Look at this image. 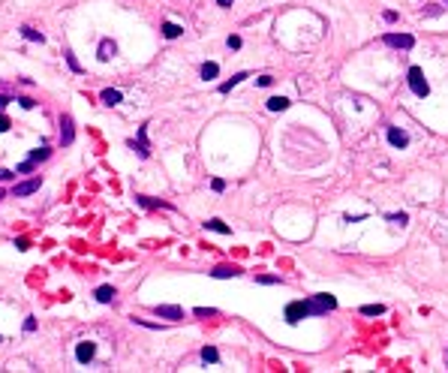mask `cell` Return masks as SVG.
Here are the masks:
<instances>
[{
    "label": "cell",
    "instance_id": "1",
    "mask_svg": "<svg viewBox=\"0 0 448 373\" xmlns=\"http://www.w3.org/2000/svg\"><path fill=\"white\" fill-rule=\"evenodd\" d=\"M307 307H310V316H322V313H328V310H334L337 307V298L334 295H313L310 301H307Z\"/></svg>",
    "mask_w": 448,
    "mask_h": 373
},
{
    "label": "cell",
    "instance_id": "2",
    "mask_svg": "<svg viewBox=\"0 0 448 373\" xmlns=\"http://www.w3.org/2000/svg\"><path fill=\"white\" fill-rule=\"evenodd\" d=\"M409 88H412L415 96H427V93H430V85L424 82L421 66H412V69H409Z\"/></svg>",
    "mask_w": 448,
    "mask_h": 373
},
{
    "label": "cell",
    "instance_id": "3",
    "mask_svg": "<svg viewBox=\"0 0 448 373\" xmlns=\"http://www.w3.org/2000/svg\"><path fill=\"white\" fill-rule=\"evenodd\" d=\"M40 186H43V175H33L30 181H21V184L12 186V196H18V199H21V196H33Z\"/></svg>",
    "mask_w": 448,
    "mask_h": 373
},
{
    "label": "cell",
    "instance_id": "4",
    "mask_svg": "<svg viewBox=\"0 0 448 373\" xmlns=\"http://www.w3.org/2000/svg\"><path fill=\"white\" fill-rule=\"evenodd\" d=\"M72 141H76V121L72 115H60V144L69 147Z\"/></svg>",
    "mask_w": 448,
    "mask_h": 373
},
{
    "label": "cell",
    "instance_id": "5",
    "mask_svg": "<svg viewBox=\"0 0 448 373\" xmlns=\"http://www.w3.org/2000/svg\"><path fill=\"white\" fill-rule=\"evenodd\" d=\"M304 316H310V307H307V301H292L289 307H286V322L289 325H298Z\"/></svg>",
    "mask_w": 448,
    "mask_h": 373
},
{
    "label": "cell",
    "instance_id": "6",
    "mask_svg": "<svg viewBox=\"0 0 448 373\" xmlns=\"http://www.w3.org/2000/svg\"><path fill=\"white\" fill-rule=\"evenodd\" d=\"M388 48H412L415 46V40L409 33H385V40H382Z\"/></svg>",
    "mask_w": 448,
    "mask_h": 373
},
{
    "label": "cell",
    "instance_id": "7",
    "mask_svg": "<svg viewBox=\"0 0 448 373\" xmlns=\"http://www.w3.org/2000/svg\"><path fill=\"white\" fill-rule=\"evenodd\" d=\"M93 355H96V343H93V340H82V343L76 346V361H79V364H90Z\"/></svg>",
    "mask_w": 448,
    "mask_h": 373
},
{
    "label": "cell",
    "instance_id": "8",
    "mask_svg": "<svg viewBox=\"0 0 448 373\" xmlns=\"http://www.w3.org/2000/svg\"><path fill=\"white\" fill-rule=\"evenodd\" d=\"M118 54V46H115V40H99V48H96V57L102 60V63H108L111 57Z\"/></svg>",
    "mask_w": 448,
    "mask_h": 373
},
{
    "label": "cell",
    "instance_id": "9",
    "mask_svg": "<svg viewBox=\"0 0 448 373\" xmlns=\"http://www.w3.org/2000/svg\"><path fill=\"white\" fill-rule=\"evenodd\" d=\"M154 313H157L160 319H172V322L183 319V310H180V307H175V304H160V307H154Z\"/></svg>",
    "mask_w": 448,
    "mask_h": 373
},
{
    "label": "cell",
    "instance_id": "10",
    "mask_svg": "<svg viewBox=\"0 0 448 373\" xmlns=\"http://www.w3.org/2000/svg\"><path fill=\"white\" fill-rule=\"evenodd\" d=\"M130 147H135L141 160H144L147 154H151V147H147V124H144V127L138 130V144H135V141H130Z\"/></svg>",
    "mask_w": 448,
    "mask_h": 373
},
{
    "label": "cell",
    "instance_id": "11",
    "mask_svg": "<svg viewBox=\"0 0 448 373\" xmlns=\"http://www.w3.org/2000/svg\"><path fill=\"white\" fill-rule=\"evenodd\" d=\"M115 295H118L115 286H96V292H93V298L99 304H111V301H115Z\"/></svg>",
    "mask_w": 448,
    "mask_h": 373
},
{
    "label": "cell",
    "instance_id": "12",
    "mask_svg": "<svg viewBox=\"0 0 448 373\" xmlns=\"http://www.w3.org/2000/svg\"><path fill=\"white\" fill-rule=\"evenodd\" d=\"M211 277H217V280H229V277H241V271H238L235 265H220V268L211 271Z\"/></svg>",
    "mask_w": 448,
    "mask_h": 373
},
{
    "label": "cell",
    "instance_id": "13",
    "mask_svg": "<svg viewBox=\"0 0 448 373\" xmlns=\"http://www.w3.org/2000/svg\"><path fill=\"white\" fill-rule=\"evenodd\" d=\"M388 141H391L394 147H406V144H409V136H406L403 130H397V127H391V130H388Z\"/></svg>",
    "mask_w": 448,
    "mask_h": 373
},
{
    "label": "cell",
    "instance_id": "14",
    "mask_svg": "<svg viewBox=\"0 0 448 373\" xmlns=\"http://www.w3.org/2000/svg\"><path fill=\"white\" fill-rule=\"evenodd\" d=\"M244 79H250L247 72H235V76H232L229 82H223V85H220V93H232V88H238V85H241Z\"/></svg>",
    "mask_w": 448,
    "mask_h": 373
},
{
    "label": "cell",
    "instance_id": "15",
    "mask_svg": "<svg viewBox=\"0 0 448 373\" xmlns=\"http://www.w3.org/2000/svg\"><path fill=\"white\" fill-rule=\"evenodd\" d=\"M99 99H102V102L111 108V105H118V102L124 99V93H121V91H111V88H105V91L99 93Z\"/></svg>",
    "mask_w": 448,
    "mask_h": 373
},
{
    "label": "cell",
    "instance_id": "16",
    "mask_svg": "<svg viewBox=\"0 0 448 373\" xmlns=\"http://www.w3.org/2000/svg\"><path fill=\"white\" fill-rule=\"evenodd\" d=\"M180 33H183V27H180V24H175V21H163V36H166V40H178Z\"/></svg>",
    "mask_w": 448,
    "mask_h": 373
},
{
    "label": "cell",
    "instance_id": "17",
    "mask_svg": "<svg viewBox=\"0 0 448 373\" xmlns=\"http://www.w3.org/2000/svg\"><path fill=\"white\" fill-rule=\"evenodd\" d=\"M21 36H24V40H27V43H40V46L45 43V36H43L40 30H33V27H27V24L21 27Z\"/></svg>",
    "mask_w": 448,
    "mask_h": 373
},
{
    "label": "cell",
    "instance_id": "18",
    "mask_svg": "<svg viewBox=\"0 0 448 373\" xmlns=\"http://www.w3.org/2000/svg\"><path fill=\"white\" fill-rule=\"evenodd\" d=\"M48 157H51V147H48V144H43V147H33L27 160H33V163H43V160H48Z\"/></svg>",
    "mask_w": 448,
    "mask_h": 373
},
{
    "label": "cell",
    "instance_id": "19",
    "mask_svg": "<svg viewBox=\"0 0 448 373\" xmlns=\"http://www.w3.org/2000/svg\"><path fill=\"white\" fill-rule=\"evenodd\" d=\"M205 229H211V232H220V235H229V232H232V229L226 226V223H223V220H217V217L205 223Z\"/></svg>",
    "mask_w": 448,
    "mask_h": 373
},
{
    "label": "cell",
    "instance_id": "20",
    "mask_svg": "<svg viewBox=\"0 0 448 373\" xmlns=\"http://www.w3.org/2000/svg\"><path fill=\"white\" fill-rule=\"evenodd\" d=\"M217 76H220V66H217V63H205V66H202V79H205V82H214Z\"/></svg>",
    "mask_w": 448,
    "mask_h": 373
},
{
    "label": "cell",
    "instance_id": "21",
    "mask_svg": "<svg viewBox=\"0 0 448 373\" xmlns=\"http://www.w3.org/2000/svg\"><path fill=\"white\" fill-rule=\"evenodd\" d=\"M283 108H289V99H286V96H271V99H268V111H283Z\"/></svg>",
    "mask_w": 448,
    "mask_h": 373
},
{
    "label": "cell",
    "instance_id": "22",
    "mask_svg": "<svg viewBox=\"0 0 448 373\" xmlns=\"http://www.w3.org/2000/svg\"><path fill=\"white\" fill-rule=\"evenodd\" d=\"M202 361H208V364H217V361H220V352H217L214 346H205V349H202Z\"/></svg>",
    "mask_w": 448,
    "mask_h": 373
},
{
    "label": "cell",
    "instance_id": "23",
    "mask_svg": "<svg viewBox=\"0 0 448 373\" xmlns=\"http://www.w3.org/2000/svg\"><path fill=\"white\" fill-rule=\"evenodd\" d=\"M361 313H364V316H382V313H385V307H382V304H364V307H361Z\"/></svg>",
    "mask_w": 448,
    "mask_h": 373
},
{
    "label": "cell",
    "instance_id": "24",
    "mask_svg": "<svg viewBox=\"0 0 448 373\" xmlns=\"http://www.w3.org/2000/svg\"><path fill=\"white\" fill-rule=\"evenodd\" d=\"M63 57H66V63H69V69H72V72H76V76H79V72H82V63L76 60V54H72V51H63Z\"/></svg>",
    "mask_w": 448,
    "mask_h": 373
},
{
    "label": "cell",
    "instance_id": "25",
    "mask_svg": "<svg viewBox=\"0 0 448 373\" xmlns=\"http://www.w3.org/2000/svg\"><path fill=\"white\" fill-rule=\"evenodd\" d=\"M33 169H36V163H33V160H24V163L15 166V175H27V172H33Z\"/></svg>",
    "mask_w": 448,
    "mask_h": 373
},
{
    "label": "cell",
    "instance_id": "26",
    "mask_svg": "<svg viewBox=\"0 0 448 373\" xmlns=\"http://www.w3.org/2000/svg\"><path fill=\"white\" fill-rule=\"evenodd\" d=\"M388 220H391V223H397V226H406V223H409V217H406V214H388Z\"/></svg>",
    "mask_w": 448,
    "mask_h": 373
},
{
    "label": "cell",
    "instance_id": "27",
    "mask_svg": "<svg viewBox=\"0 0 448 373\" xmlns=\"http://www.w3.org/2000/svg\"><path fill=\"white\" fill-rule=\"evenodd\" d=\"M211 190H214V193H223V190H226V181H223V178H214V181H211Z\"/></svg>",
    "mask_w": 448,
    "mask_h": 373
},
{
    "label": "cell",
    "instance_id": "28",
    "mask_svg": "<svg viewBox=\"0 0 448 373\" xmlns=\"http://www.w3.org/2000/svg\"><path fill=\"white\" fill-rule=\"evenodd\" d=\"M193 313H196V316H217V310H214V307H196Z\"/></svg>",
    "mask_w": 448,
    "mask_h": 373
},
{
    "label": "cell",
    "instance_id": "29",
    "mask_svg": "<svg viewBox=\"0 0 448 373\" xmlns=\"http://www.w3.org/2000/svg\"><path fill=\"white\" fill-rule=\"evenodd\" d=\"M226 46H229L232 51H238V48H241V36H229V40H226Z\"/></svg>",
    "mask_w": 448,
    "mask_h": 373
},
{
    "label": "cell",
    "instance_id": "30",
    "mask_svg": "<svg viewBox=\"0 0 448 373\" xmlns=\"http://www.w3.org/2000/svg\"><path fill=\"white\" fill-rule=\"evenodd\" d=\"M24 331H27V334H33V331H36V319H33V316H27V319H24Z\"/></svg>",
    "mask_w": 448,
    "mask_h": 373
},
{
    "label": "cell",
    "instance_id": "31",
    "mask_svg": "<svg viewBox=\"0 0 448 373\" xmlns=\"http://www.w3.org/2000/svg\"><path fill=\"white\" fill-rule=\"evenodd\" d=\"M9 127H12V124H9V118H6V115H0V133H6Z\"/></svg>",
    "mask_w": 448,
    "mask_h": 373
},
{
    "label": "cell",
    "instance_id": "32",
    "mask_svg": "<svg viewBox=\"0 0 448 373\" xmlns=\"http://www.w3.org/2000/svg\"><path fill=\"white\" fill-rule=\"evenodd\" d=\"M15 102H21V108H33V105H36V102H33V99H27V96H21V99H15Z\"/></svg>",
    "mask_w": 448,
    "mask_h": 373
},
{
    "label": "cell",
    "instance_id": "33",
    "mask_svg": "<svg viewBox=\"0 0 448 373\" xmlns=\"http://www.w3.org/2000/svg\"><path fill=\"white\" fill-rule=\"evenodd\" d=\"M259 283H265V286H271V283H280V277H259Z\"/></svg>",
    "mask_w": 448,
    "mask_h": 373
},
{
    "label": "cell",
    "instance_id": "34",
    "mask_svg": "<svg viewBox=\"0 0 448 373\" xmlns=\"http://www.w3.org/2000/svg\"><path fill=\"white\" fill-rule=\"evenodd\" d=\"M271 82H274V79H271V76H262V79H259V88H268V85H271Z\"/></svg>",
    "mask_w": 448,
    "mask_h": 373
},
{
    "label": "cell",
    "instance_id": "35",
    "mask_svg": "<svg viewBox=\"0 0 448 373\" xmlns=\"http://www.w3.org/2000/svg\"><path fill=\"white\" fill-rule=\"evenodd\" d=\"M382 18H385V21H388V24H391V21H397V12H391V9H388V12H385V15H382Z\"/></svg>",
    "mask_w": 448,
    "mask_h": 373
},
{
    "label": "cell",
    "instance_id": "36",
    "mask_svg": "<svg viewBox=\"0 0 448 373\" xmlns=\"http://www.w3.org/2000/svg\"><path fill=\"white\" fill-rule=\"evenodd\" d=\"M9 102H12V99H9V96H6V93H0V108H6V105H9Z\"/></svg>",
    "mask_w": 448,
    "mask_h": 373
},
{
    "label": "cell",
    "instance_id": "37",
    "mask_svg": "<svg viewBox=\"0 0 448 373\" xmlns=\"http://www.w3.org/2000/svg\"><path fill=\"white\" fill-rule=\"evenodd\" d=\"M9 178H15L12 172H6V169H0V181H9Z\"/></svg>",
    "mask_w": 448,
    "mask_h": 373
},
{
    "label": "cell",
    "instance_id": "38",
    "mask_svg": "<svg viewBox=\"0 0 448 373\" xmlns=\"http://www.w3.org/2000/svg\"><path fill=\"white\" fill-rule=\"evenodd\" d=\"M217 3H220V6H232V3H235V0H217Z\"/></svg>",
    "mask_w": 448,
    "mask_h": 373
},
{
    "label": "cell",
    "instance_id": "39",
    "mask_svg": "<svg viewBox=\"0 0 448 373\" xmlns=\"http://www.w3.org/2000/svg\"><path fill=\"white\" fill-rule=\"evenodd\" d=\"M0 202H3V190H0Z\"/></svg>",
    "mask_w": 448,
    "mask_h": 373
}]
</instances>
